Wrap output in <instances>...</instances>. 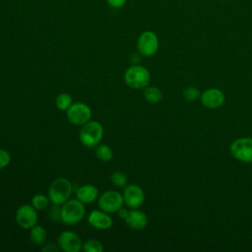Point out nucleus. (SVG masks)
Segmentation results:
<instances>
[{"label":"nucleus","mask_w":252,"mask_h":252,"mask_svg":"<svg viewBox=\"0 0 252 252\" xmlns=\"http://www.w3.org/2000/svg\"><path fill=\"white\" fill-rule=\"evenodd\" d=\"M104 134L103 126L96 120H89L82 125L79 132V139L82 145L87 148H94L100 144Z\"/></svg>","instance_id":"nucleus-1"},{"label":"nucleus","mask_w":252,"mask_h":252,"mask_svg":"<svg viewBox=\"0 0 252 252\" xmlns=\"http://www.w3.org/2000/svg\"><path fill=\"white\" fill-rule=\"evenodd\" d=\"M85 204L76 199H69L60 208V220L67 225H76L81 222L85 217Z\"/></svg>","instance_id":"nucleus-2"},{"label":"nucleus","mask_w":252,"mask_h":252,"mask_svg":"<svg viewBox=\"0 0 252 252\" xmlns=\"http://www.w3.org/2000/svg\"><path fill=\"white\" fill-rule=\"evenodd\" d=\"M73 193L72 182L65 177H57L49 185L47 196L53 205H63Z\"/></svg>","instance_id":"nucleus-3"},{"label":"nucleus","mask_w":252,"mask_h":252,"mask_svg":"<svg viewBox=\"0 0 252 252\" xmlns=\"http://www.w3.org/2000/svg\"><path fill=\"white\" fill-rule=\"evenodd\" d=\"M150 72L142 65H133L126 69L123 75L125 84L135 90L145 89L150 83Z\"/></svg>","instance_id":"nucleus-4"},{"label":"nucleus","mask_w":252,"mask_h":252,"mask_svg":"<svg viewBox=\"0 0 252 252\" xmlns=\"http://www.w3.org/2000/svg\"><path fill=\"white\" fill-rule=\"evenodd\" d=\"M37 210L31 204L21 205L15 214L17 224L23 229H31L37 222Z\"/></svg>","instance_id":"nucleus-5"},{"label":"nucleus","mask_w":252,"mask_h":252,"mask_svg":"<svg viewBox=\"0 0 252 252\" xmlns=\"http://www.w3.org/2000/svg\"><path fill=\"white\" fill-rule=\"evenodd\" d=\"M97 204L100 210L108 214H113L124 205V202L121 193L115 190H108L98 196Z\"/></svg>","instance_id":"nucleus-6"},{"label":"nucleus","mask_w":252,"mask_h":252,"mask_svg":"<svg viewBox=\"0 0 252 252\" xmlns=\"http://www.w3.org/2000/svg\"><path fill=\"white\" fill-rule=\"evenodd\" d=\"M68 120L74 124L82 126L92 118L91 107L84 102H73V104L66 110Z\"/></svg>","instance_id":"nucleus-7"},{"label":"nucleus","mask_w":252,"mask_h":252,"mask_svg":"<svg viewBox=\"0 0 252 252\" xmlns=\"http://www.w3.org/2000/svg\"><path fill=\"white\" fill-rule=\"evenodd\" d=\"M57 245L65 252H80L83 249L81 237L72 230L62 231L57 237Z\"/></svg>","instance_id":"nucleus-8"},{"label":"nucleus","mask_w":252,"mask_h":252,"mask_svg":"<svg viewBox=\"0 0 252 252\" xmlns=\"http://www.w3.org/2000/svg\"><path fill=\"white\" fill-rule=\"evenodd\" d=\"M230 152L236 159L243 162H252V139H236L230 146Z\"/></svg>","instance_id":"nucleus-9"},{"label":"nucleus","mask_w":252,"mask_h":252,"mask_svg":"<svg viewBox=\"0 0 252 252\" xmlns=\"http://www.w3.org/2000/svg\"><path fill=\"white\" fill-rule=\"evenodd\" d=\"M122 197L124 205L130 209H138L145 201L144 190L137 184L126 185L124 187Z\"/></svg>","instance_id":"nucleus-10"},{"label":"nucleus","mask_w":252,"mask_h":252,"mask_svg":"<svg viewBox=\"0 0 252 252\" xmlns=\"http://www.w3.org/2000/svg\"><path fill=\"white\" fill-rule=\"evenodd\" d=\"M138 50L143 56L154 55L158 48V39L156 33L151 31L144 32L138 38Z\"/></svg>","instance_id":"nucleus-11"},{"label":"nucleus","mask_w":252,"mask_h":252,"mask_svg":"<svg viewBox=\"0 0 252 252\" xmlns=\"http://www.w3.org/2000/svg\"><path fill=\"white\" fill-rule=\"evenodd\" d=\"M88 223L96 229L106 230L109 229L113 224V220L110 217V214L102 210H93L87 219Z\"/></svg>","instance_id":"nucleus-12"},{"label":"nucleus","mask_w":252,"mask_h":252,"mask_svg":"<svg viewBox=\"0 0 252 252\" xmlns=\"http://www.w3.org/2000/svg\"><path fill=\"white\" fill-rule=\"evenodd\" d=\"M124 220L126 224L133 230H142L148 224L147 215L138 209H131Z\"/></svg>","instance_id":"nucleus-13"},{"label":"nucleus","mask_w":252,"mask_h":252,"mask_svg":"<svg viewBox=\"0 0 252 252\" xmlns=\"http://www.w3.org/2000/svg\"><path fill=\"white\" fill-rule=\"evenodd\" d=\"M224 102V94L219 89H209L202 94V103L209 108H217Z\"/></svg>","instance_id":"nucleus-14"},{"label":"nucleus","mask_w":252,"mask_h":252,"mask_svg":"<svg viewBox=\"0 0 252 252\" xmlns=\"http://www.w3.org/2000/svg\"><path fill=\"white\" fill-rule=\"evenodd\" d=\"M98 189L94 184H85L77 188L76 197L83 204H90L98 199Z\"/></svg>","instance_id":"nucleus-15"},{"label":"nucleus","mask_w":252,"mask_h":252,"mask_svg":"<svg viewBox=\"0 0 252 252\" xmlns=\"http://www.w3.org/2000/svg\"><path fill=\"white\" fill-rule=\"evenodd\" d=\"M30 238L34 245H41L47 238V232L43 226L35 224L31 228Z\"/></svg>","instance_id":"nucleus-16"},{"label":"nucleus","mask_w":252,"mask_h":252,"mask_svg":"<svg viewBox=\"0 0 252 252\" xmlns=\"http://www.w3.org/2000/svg\"><path fill=\"white\" fill-rule=\"evenodd\" d=\"M144 97L151 104H157L162 99V93L157 87L147 86L144 89Z\"/></svg>","instance_id":"nucleus-17"},{"label":"nucleus","mask_w":252,"mask_h":252,"mask_svg":"<svg viewBox=\"0 0 252 252\" xmlns=\"http://www.w3.org/2000/svg\"><path fill=\"white\" fill-rule=\"evenodd\" d=\"M95 156L99 160L103 162H108L113 158V151L108 145L98 144L95 147Z\"/></svg>","instance_id":"nucleus-18"},{"label":"nucleus","mask_w":252,"mask_h":252,"mask_svg":"<svg viewBox=\"0 0 252 252\" xmlns=\"http://www.w3.org/2000/svg\"><path fill=\"white\" fill-rule=\"evenodd\" d=\"M73 104V98L71 94L67 93H61L55 97V106L61 111H66Z\"/></svg>","instance_id":"nucleus-19"},{"label":"nucleus","mask_w":252,"mask_h":252,"mask_svg":"<svg viewBox=\"0 0 252 252\" xmlns=\"http://www.w3.org/2000/svg\"><path fill=\"white\" fill-rule=\"evenodd\" d=\"M50 200L48 198L47 195L44 194H35L32 198V202L31 204L37 210V211H42L44 209H46L49 204H50Z\"/></svg>","instance_id":"nucleus-20"},{"label":"nucleus","mask_w":252,"mask_h":252,"mask_svg":"<svg viewBox=\"0 0 252 252\" xmlns=\"http://www.w3.org/2000/svg\"><path fill=\"white\" fill-rule=\"evenodd\" d=\"M110 181L114 186L122 188V187H125L127 185L128 177L124 172L117 170V171H113L111 173Z\"/></svg>","instance_id":"nucleus-21"},{"label":"nucleus","mask_w":252,"mask_h":252,"mask_svg":"<svg viewBox=\"0 0 252 252\" xmlns=\"http://www.w3.org/2000/svg\"><path fill=\"white\" fill-rule=\"evenodd\" d=\"M83 250L85 252H102L103 245L96 239H89L83 243Z\"/></svg>","instance_id":"nucleus-22"},{"label":"nucleus","mask_w":252,"mask_h":252,"mask_svg":"<svg viewBox=\"0 0 252 252\" xmlns=\"http://www.w3.org/2000/svg\"><path fill=\"white\" fill-rule=\"evenodd\" d=\"M200 95V92L199 90H197L194 87H187L184 91H183V97L187 100V101H193L195 99H197Z\"/></svg>","instance_id":"nucleus-23"},{"label":"nucleus","mask_w":252,"mask_h":252,"mask_svg":"<svg viewBox=\"0 0 252 252\" xmlns=\"http://www.w3.org/2000/svg\"><path fill=\"white\" fill-rule=\"evenodd\" d=\"M11 158V154L7 150L0 148V169H3L10 164Z\"/></svg>","instance_id":"nucleus-24"},{"label":"nucleus","mask_w":252,"mask_h":252,"mask_svg":"<svg viewBox=\"0 0 252 252\" xmlns=\"http://www.w3.org/2000/svg\"><path fill=\"white\" fill-rule=\"evenodd\" d=\"M60 248L59 246L57 245V243H47L45 244L43 247H42V251H47V252H50V251H58Z\"/></svg>","instance_id":"nucleus-25"},{"label":"nucleus","mask_w":252,"mask_h":252,"mask_svg":"<svg viewBox=\"0 0 252 252\" xmlns=\"http://www.w3.org/2000/svg\"><path fill=\"white\" fill-rule=\"evenodd\" d=\"M107 1V3L111 6V7H113V8H120V7H122L124 4H125V2H126V0H106Z\"/></svg>","instance_id":"nucleus-26"},{"label":"nucleus","mask_w":252,"mask_h":252,"mask_svg":"<svg viewBox=\"0 0 252 252\" xmlns=\"http://www.w3.org/2000/svg\"><path fill=\"white\" fill-rule=\"evenodd\" d=\"M129 211H130V210H128L127 208H124V207L122 206L116 213H117V216H118L120 219L125 220V219L127 218L128 214H129Z\"/></svg>","instance_id":"nucleus-27"}]
</instances>
